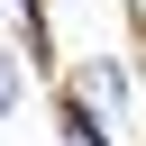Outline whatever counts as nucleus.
<instances>
[{"mask_svg":"<svg viewBox=\"0 0 146 146\" xmlns=\"http://www.w3.org/2000/svg\"><path fill=\"white\" fill-rule=\"evenodd\" d=\"M9 100H18V64L0 55V110H9Z\"/></svg>","mask_w":146,"mask_h":146,"instance_id":"nucleus-1","label":"nucleus"},{"mask_svg":"<svg viewBox=\"0 0 146 146\" xmlns=\"http://www.w3.org/2000/svg\"><path fill=\"white\" fill-rule=\"evenodd\" d=\"M73 146H100V137H73Z\"/></svg>","mask_w":146,"mask_h":146,"instance_id":"nucleus-2","label":"nucleus"}]
</instances>
